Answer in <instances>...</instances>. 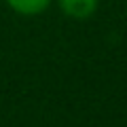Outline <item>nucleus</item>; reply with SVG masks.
<instances>
[{"mask_svg":"<svg viewBox=\"0 0 127 127\" xmlns=\"http://www.w3.org/2000/svg\"><path fill=\"white\" fill-rule=\"evenodd\" d=\"M6 4L19 15H38L51 4V0H6Z\"/></svg>","mask_w":127,"mask_h":127,"instance_id":"obj_2","label":"nucleus"},{"mask_svg":"<svg viewBox=\"0 0 127 127\" xmlns=\"http://www.w3.org/2000/svg\"><path fill=\"white\" fill-rule=\"evenodd\" d=\"M59 9L72 19H87L95 13L97 0H57Z\"/></svg>","mask_w":127,"mask_h":127,"instance_id":"obj_1","label":"nucleus"}]
</instances>
